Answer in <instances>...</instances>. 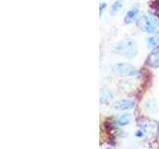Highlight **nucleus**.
<instances>
[{
	"label": "nucleus",
	"mask_w": 159,
	"mask_h": 149,
	"mask_svg": "<svg viewBox=\"0 0 159 149\" xmlns=\"http://www.w3.org/2000/svg\"><path fill=\"white\" fill-rule=\"evenodd\" d=\"M139 12H140V9H139L138 5H133V6L126 12L125 16L123 18L124 24H132L134 22L138 21Z\"/></svg>",
	"instance_id": "4"
},
{
	"label": "nucleus",
	"mask_w": 159,
	"mask_h": 149,
	"mask_svg": "<svg viewBox=\"0 0 159 149\" xmlns=\"http://www.w3.org/2000/svg\"><path fill=\"white\" fill-rule=\"evenodd\" d=\"M131 122V114L130 113H123L122 115H120L116 120V123L118 126L123 127L126 126L127 124Z\"/></svg>",
	"instance_id": "8"
},
{
	"label": "nucleus",
	"mask_w": 159,
	"mask_h": 149,
	"mask_svg": "<svg viewBox=\"0 0 159 149\" xmlns=\"http://www.w3.org/2000/svg\"><path fill=\"white\" fill-rule=\"evenodd\" d=\"M113 71L116 73V76L120 78H133V77H137L139 74L137 68L127 63L116 64V66H114Z\"/></svg>",
	"instance_id": "3"
},
{
	"label": "nucleus",
	"mask_w": 159,
	"mask_h": 149,
	"mask_svg": "<svg viewBox=\"0 0 159 149\" xmlns=\"http://www.w3.org/2000/svg\"><path fill=\"white\" fill-rule=\"evenodd\" d=\"M112 53L126 59H133L138 54L137 43L131 38L123 39L114 44V46L112 47Z\"/></svg>",
	"instance_id": "1"
},
{
	"label": "nucleus",
	"mask_w": 159,
	"mask_h": 149,
	"mask_svg": "<svg viewBox=\"0 0 159 149\" xmlns=\"http://www.w3.org/2000/svg\"><path fill=\"white\" fill-rule=\"evenodd\" d=\"M137 26L141 31L145 33H155L159 29V19L154 17L153 15L146 14L138 19Z\"/></svg>",
	"instance_id": "2"
},
{
	"label": "nucleus",
	"mask_w": 159,
	"mask_h": 149,
	"mask_svg": "<svg viewBox=\"0 0 159 149\" xmlns=\"http://www.w3.org/2000/svg\"><path fill=\"white\" fill-rule=\"evenodd\" d=\"M143 131L141 130V129H138V130L135 132V135H136V137H143Z\"/></svg>",
	"instance_id": "12"
},
{
	"label": "nucleus",
	"mask_w": 159,
	"mask_h": 149,
	"mask_svg": "<svg viewBox=\"0 0 159 149\" xmlns=\"http://www.w3.org/2000/svg\"><path fill=\"white\" fill-rule=\"evenodd\" d=\"M111 98H112L111 93H109L107 89H103V91H102V93H101V102L102 103L108 104L111 102Z\"/></svg>",
	"instance_id": "10"
},
{
	"label": "nucleus",
	"mask_w": 159,
	"mask_h": 149,
	"mask_svg": "<svg viewBox=\"0 0 159 149\" xmlns=\"http://www.w3.org/2000/svg\"><path fill=\"white\" fill-rule=\"evenodd\" d=\"M107 7V4H104V3H101L99 4V14H102V12L104 11V9H106Z\"/></svg>",
	"instance_id": "11"
},
{
	"label": "nucleus",
	"mask_w": 159,
	"mask_h": 149,
	"mask_svg": "<svg viewBox=\"0 0 159 149\" xmlns=\"http://www.w3.org/2000/svg\"><path fill=\"white\" fill-rule=\"evenodd\" d=\"M146 44L149 49H154L159 46V33L153 34L146 39Z\"/></svg>",
	"instance_id": "7"
},
{
	"label": "nucleus",
	"mask_w": 159,
	"mask_h": 149,
	"mask_svg": "<svg viewBox=\"0 0 159 149\" xmlns=\"http://www.w3.org/2000/svg\"><path fill=\"white\" fill-rule=\"evenodd\" d=\"M113 106L118 111H130L135 106V102L132 99H121V101L114 103Z\"/></svg>",
	"instance_id": "6"
},
{
	"label": "nucleus",
	"mask_w": 159,
	"mask_h": 149,
	"mask_svg": "<svg viewBox=\"0 0 159 149\" xmlns=\"http://www.w3.org/2000/svg\"><path fill=\"white\" fill-rule=\"evenodd\" d=\"M123 6V0H116L111 6V15H116Z\"/></svg>",
	"instance_id": "9"
},
{
	"label": "nucleus",
	"mask_w": 159,
	"mask_h": 149,
	"mask_svg": "<svg viewBox=\"0 0 159 149\" xmlns=\"http://www.w3.org/2000/svg\"><path fill=\"white\" fill-rule=\"evenodd\" d=\"M146 64L150 68H159V47H156L152 49L151 53L149 54V56L147 58Z\"/></svg>",
	"instance_id": "5"
}]
</instances>
